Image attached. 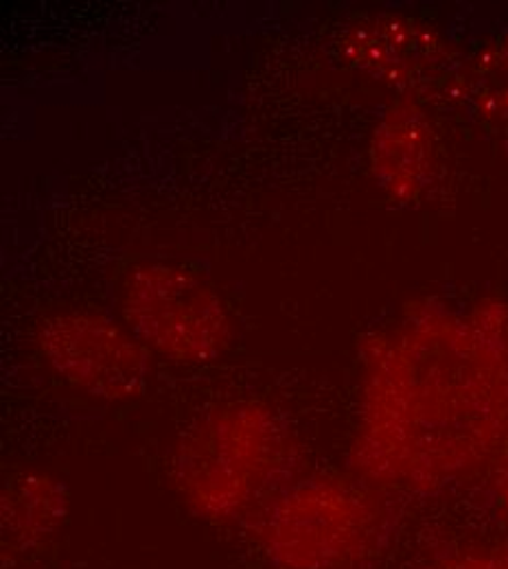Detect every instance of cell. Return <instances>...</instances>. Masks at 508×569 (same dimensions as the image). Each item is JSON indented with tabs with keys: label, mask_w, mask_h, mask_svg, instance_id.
<instances>
[{
	"label": "cell",
	"mask_w": 508,
	"mask_h": 569,
	"mask_svg": "<svg viewBox=\"0 0 508 569\" xmlns=\"http://www.w3.org/2000/svg\"><path fill=\"white\" fill-rule=\"evenodd\" d=\"M508 433V311L419 309L363 351L351 467L363 482L436 493L489 467Z\"/></svg>",
	"instance_id": "1"
},
{
	"label": "cell",
	"mask_w": 508,
	"mask_h": 569,
	"mask_svg": "<svg viewBox=\"0 0 508 569\" xmlns=\"http://www.w3.org/2000/svg\"><path fill=\"white\" fill-rule=\"evenodd\" d=\"M291 476L290 431L257 401L221 403L187 427L173 449L171 480L182 503L216 526L248 523Z\"/></svg>",
	"instance_id": "2"
},
{
	"label": "cell",
	"mask_w": 508,
	"mask_h": 569,
	"mask_svg": "<svg viewBox=\"0 0 508 569\" xmlns=\"http://www.w3.org/2000/svg\"><path fill=\"white\" fill-rule=\"evenodd\" d=\"M246 526L277 569L358 568L386 535L375 498L363 487L327 476L290 482Z\"/></svg>",
	"instance_id": "3"
},
{
	"label": "cell",
	"mask_w": 508,
	"mask_h": 569,
	"mask_svg": "<svg viewBox=\"0 0 508 569\" xmlns=\"http://www.w3.org/2000/svg\"><path fill=\"white\" fill-rule=\"evenodd\" d=\"M121 311L149 353L180 366L213 363L232 340V322L218 291L178 266L135 268L123 284Z\"/></svg>",
	"instance_id": "4"
},
{
	"label": "cell",
	"mask_w": 508,
	"mask_h": 569,
	"mask_svg": "<svg viewBox=\"0 0 508 569\" xmlns=\"http://www.w3.org/2000/svg\"><path fill=\"white\" fill-rule=\"evenodd\" d=\"M47 366L83 397L128 403L146 392L151 353L108 316L69 309L47 316L36 331Z\"/></svg>",
	"instance_id": "5"
},
{
	"label": "cell",
	"mask_w": 508,
	"mask_h": 569,
	"mask_svg": "<svg viewBox=\"0 0 508 569\" xmlns=\"http://www.w3.org/2000/svg\"><path fill=\"white\" fill-rule=\"evenodd\" d=\"M435 134L410 101L392 106L375 130L370 158L379 184L397 200H417L432 180Z\"/></svg>",
	"instance_id": "6"
},
{
	"label": "cell",
	"mask_w": 508,
	"mask_h": 569,
	"mask_svg": "<svg viewBox=\"0 0 508 569\" xmlns=\"http://www.w3.org/2000/svg\"><path fill=\"white\" fill-rule=\"evenodd\" d=\"M2 557H24L51 541L69 517L67 487L47 473H18L2 489Z\"/></svg>",
	"instance_id": "7"
},
{
	"label": "cell",
	"mask_w": 508,
	"mask_h": 569,
	"mask_svg": "<svg viewBox=\"0 0 508 569\" xmlns=\"http://www.w3.org/2000/svg\"><path fill=\"white\" fill-rule=\"evenodd\" d=\"M363 69L397 86L424 83L440 69V44L430 31L404 20H372L360 29L356 42Z\"/></svg>",
	"instance_id": "8"
},
{
	"label": "cell",
	"mask_w": 508,
	"mask_h": 569,
	"mask_svg": "<svg viewBox=\"0 0 508 569\" xmlns=\"http://www.w3.org/2000/svg\"><path fill=\"white\" fill-rule=\"evenodd\" d=\"M469 94L485 117L508 123V36L478 56L469 74Z\"/></svg>",
	"instance_id": "9"
},
{
	"label": "cell",
	"mask_w": 508,
	"mask_h": 569,
	"mask_svg": "<svg viewBox=\"0 0 508 569\" xmlns=\"http://www.w3.org/2000/svg\"><path fill=\"white\" fill-rule=\"evenodd\" d=\"M436 569H508V552L505 550H469L456 555Z\"/></svg>",
	"instance_id": "10"
},
{
	"label": "cell",
	"mask_w": 508,
	"mask_h": 569,
	"mask_svg": "<svg viewBox=\"0 0 508 569\" xmlns=\"http://www.w3.org/2000/svg\"><path fill=\"white\" fill-rule=\"evenodd\" d=\"M489 487H491V499L496 503V508L500 510V515L508 521V433L502 442V447L498 449L494 462L489 465Z\"/></svg>",
	"instance_id": "11"
}]
</instances>
